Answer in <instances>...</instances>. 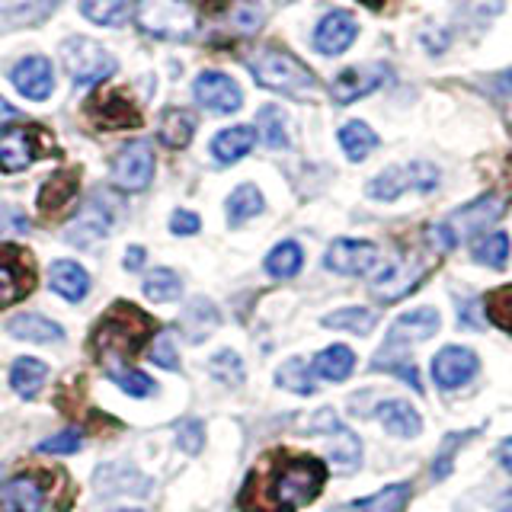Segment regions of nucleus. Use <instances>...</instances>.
Wrapping results in <instances>:
<instances>
[{"label": "nucleus", "instance_id": "obj_1", "mask_svg": "<svg viewBox=\"0 0 512 512\" xmlns=\"http://www.w3.org/2000/svg\"><path fill=\"white\" fill-rule=\"evenodd\" d=\"M327 484L324 461L311 455H276L260 464L247 480L240 509L244 512H295L317 500Z\"/></svg>", "mask_w": 512, "mask_h": 512}, {"label": "nucleus", "instance_id": "obj_2", "mask_svg": "<svg viewBox=\"0 0 512 512\" xmlns=\"http://www.w3.org/2000/svg\"><path fill=\"white\" fill-rule=\"evenodd\" d=\"M436 333H439V311L436 308H420V311L400 314L394 320V327L388 330V336H384L381 349L375 352L372 368H378V372H394L397 378H407L413 391L426 394L423 384H420V375H416V365L410 362L407 352L416 343H423Z\"/></svg>", "mask_w": 512, "mask_h": 512}, {"label": "nucleus", "instance_id": "obj_3", "mask_svg": "<svg viewBox=\"0 0 512 512\" xmlns=\"http://www.w3.org/2000/svg\"><path fill=\"white\" fill-rule=\"evenodd\" d=\"M154 330V320L132 308V304H116L93 330V356L109 368H119L141 349L144 336Z\"/></svg>", "mask_w": 512, "mask_h": 512}, {"label": "nucleus", "instance_id": "obj_4", "mask_svg": "<svg viewBox=\"0 0 512 512\" xmlns=\"http://www.w3.org/2000/svg\"><path fill=\"white\" fill-rule=\"evenodd\" d=\"M503 199L496 196V192H487V196H480L477 202H468L461 205L458 212H452L445 221L432 224L429 228V244L439 247L442 253L455 250L464 237H477L484 228H490V224L503 215Z\"/></svg>", "mask_w": 512, "mask_h": 512}, {"label": "nucleus", "instance_id": "obj_5", "mask_svg": "<svg viewBox=\"0 0 512 512\" xmlns=\"http://www.w3.org/2000/svg\"><path fill=\"white\" fill-rule=\"evenodd\" d=\"M135 23L154 39L186 42L199 29V10L192 0H138Z\"/></svg>", "mask_w": 512, "mask_h": 512}, {"label": "nucleus", "instance_id": "obj_6", "mask_svg": "<svg viewBox=\"0 0 512 512\" xmlns=\"http://www.w3.org/2000/svg\"><path fill=\"white\" fill-rule=\"evenodd\" d=\"M247 64L256 77V84L276 93L298 96L304 90H314L317 84V77L311 74L308 64H301L295 55L282 52V48H260V52L247 58Z\"/></svg>", "mask_w": 512, "mask_h": 512}, {"label": "nucleus", "instance_id": "obj_7", "mask_svg": "<svg viewBox=\"0 0 512 512\" xmlns=\"http://www.w3.org/2000/svg\"><path fill=\"white\" fill-rule=\"evenodd\" d=\"M439 186V170L426 160H410L404 167H388L368 183V196L378 202H394L407 192H432Z\"/></svg>", "mask_w": 512, "mask_h": 512}, {"label": "nucleus", "instance_id": "obj_8", "mask_svg": "<svg viewBox=\"0 0 512 512\" xmlns=\"http://www.w3.org/2000/svg\"><path fill=\"white\" fill-rule=\"evenodd\" d=\"M61 61L77 87L100 84V80H106L116 71V58H112L100 42L84 39V36H74L61 45Z\"/></svg>", "mask_w": 512, "mask_h": 512}, {"label": "nucleus", "instance_id": "obj_9", "mask_svg": "<svg viewBox=\"0 0 512 512\" xmlns=\"http://www.w3.org/2000/svg\"><path fill=\"white\" fill-rule=\"evenodd\" d=\"M45 132L39 125H10L0 128V170L4 173H20L32 160L45 154Z\"/></svg>", "mask_w": 512, "mask_h": 512}, {"label": "nucleus", "instance_id": "obj_10", "mask_svg": "<svg viewBox=\"0 0 512 512\" xmlns=\"http://www.w3.org/2000/svg\"><path fill=\"white\" fill-rule=\"evenodd\" d=\"M112 183L125 192H141L154 180V151L148 141H128L122 151L112 157Z\"/></svg>", "mask_w": 512, "mask_h": 512}, {"label": "nucleus", "instance_id": "obj_11", "mask_svg": "<svg viewBox=\"0 0 512 512\" xmlns=\"http://www.w3.org/2000/svg\"><path fill=\"white\" fill-rule=\"evenodd\" d=\"M324 266L336 276H365V272H372L378 266V247L372 240H356V237H340L333 240L327 256H324Z\"/></svg>", "mask_w": 512, "mask_h": 512}, {"label": "nucleus", "instance_id": "obj_12", "mask_svg": "<svg viewBox=\"0 0 512 512\" xmlns=\"http://www.w3.org/2000/svg\"><path fill=\"white\" fill-rule=\"evenodd\" d=\"M423 276H426L423 260H391L375 272L372 295L378 301H397V298L410 295L413 288L423 282Z\"/></svg>", "mask_w": 512, "mask_h": 512}, {"label": "nucleus", "instance_id": "obj_13", "mask_svg": "<svg viewBox=\"0 0 512 512\" xmlns=\"http://www.w3.org/2000/svg\"><path fill=\"white\" fill-rule=\"evenodd\" d=\"M112 221H116V208H112V202L103 196V192H93V196L84 202V208H80V215L68 224L64 237H68L71 244L84 247V244H93V240L106 237Z\"/></svg>", "mask_w": 512, "mask_h": 512}, {"label": "nucleus", "instance_id": "obj_14", "mask_svg": "<svg viewBox=\"0 0 512 512\" xmlns=\"http://www.w3.org/2000/svg\"><path fill=\"white\" fill-rule=\"evenodd\" d=\"M477 365H480L477 352H471L468 346H445L436 352L429 372H432V381H436L442 391H455L477 375Z\"/></svg>", "mask_w": 512, "mask_h": 512}, {"label": "nucleus", "instance_id": "obj_15", "mask_svg": "<svg viewBox=\"0 0 512 512\" xmlns=\"http://www.w3.org/2000/svg\"><path fill=\"white\" fill-rule=\"evenodd\" d=\"M388 77H391L388 64H365V68H349V71H343L330 84V96L340 106L356 103V100H362V96L375 93Z\"/></svg>", "mask_w": 512, "mask_h": 512}, {"label": "nucleus", "instance_id": "obj_16", "mask_svg": "<svg viewBox=\"0 0 512 512\" xmlns=\"http://www.w3.org/2000/svg\"><path fill=\"white\" fill-rule=\"evenodd\" d=\"M32 285H36V272L26 263V256L13 247H0V308L26 298Z\"/></svg>", "mask_w": 512, "mask_h": 512}, {"label": "nucleus", "instance_id": "obj_17", "mask_svg": "<svg viewBox=\"0 0 512 512\" xmlns=\"http://www.w3.org/2000/svg\"><path fill=\"white\" fill-rule=\"evenodd\" d=\"M87 116L93 119V125L100 128H138L141 125V112L135 109L132 100H125V93L119 90H103L96 93L90 106H87Z\"/></svg>", "mask_w": 512, "mask_h": 512}, {"label": "nucleus", "instance_id": "obj_18", "mask_svg": "<svg viewBox=\"0 0 512 512\" xmlns=\"http://www.w3.org/2000/svg\"><path fill=\"white\" fill-rule=\"evenodd\" d=\"M192 93H196V100L205 109H212V112H237L240 103H244V93H240V87L234 84L228 74H221V71L199 74Z\"/></svg>", "mask_w": 512, "mask_h": 512}, {"label": "nucleus", "instance_id": "obj_19", "mask_svg": "<svg viewBox=\"0 0 512 512\" xmlns=\"http://www.w3.org/2000/svg\"><path fill=\"white\" fill-rule=\"evenodd\" d=\"M356 36H359L356 16L346 13V10H333L314 29V45H317L320 55H343L346 48L356 42Z\"/></svg>", "mask_w": 512, "mask_h": 512}, {"label": "nucleus", "instance_id": "obj_20", "mask_svg": "<svg viewBox=\"0 0 512 512\" xmlns=\"http://www.w3.org/2000/svg\"><path fill=\"white\" fill-rule=\"evenodd\" d=\"M13 87L20 90L26 100H48L55 90V74H52V64L42 55H29L13 68L10 74Z\"/></svg>", "mask_w": 512, "mask_h": 512}, {"label": "nucleus", "instance_id": "obj_21", "mask_svg": "<svg viewBox=\"0 0 512 512\" xmlns=\"http://www.w3.org/2000/svg\"><path fill=\"white\" fill-rule=\"evenodd\" d=\"M375 416H378V423L391 432V436L397 439H416L423 432V416L416 413L407 400H381V404L375 407Z\"/></svg>", "mask_w": 512, "mask_h": 512}, {"label": "nucleus", "instance_id": "obj_22", "mask_svg": "<svg viewBox=\"0 0 512 512\" xmlns=\"http://www.w3.org/2000/svg\"><path fill=\"white\" fill-rule=\"evenodd\" d=\"M45 506V480L39 477H13L4 487V512H39Z\"/></svg>", "mask_w": 512, "mask_h": 512}, {"label": "nucleus", "instance_id": "obj_23", "mask_svg": "<svg viewBox=\"0 0 512 512\" xmlns=\"http://www.w3.org/2000/svg\"><path fill=\"white\" fill-rule=\"evenodd\" d=\"M77 189H80L77 170H61L55 176H48L42 192H39V212H45V215L64 212V208L71 205V199L77 196Z\"/></svg>", "mask_w": 512, "mask_h": 512}, {"label": "nucleus", "instance_id": "obj_24", "mask_svg": "<svg viewBox=\"0 0 512 512\" xmlns=\"http://www.w3.org/2000/svg\"><path fill=\"white\" fill-rule=\"evenodd\" d=\"M7 333L23 343H55L64 336V330L55 320H48L42 314H16L13 320H7Z\"/></svg>", "mask_w": 512, "mask_h": 512}, {"label": "nucleus", "instance_id": "obj_25", "mask_svg": "<svg viewBox=\"0 0 512 512\" xmlns=\"http://www.w3.org/2000/svg\"><path fill=\"white\" fill-rule=\"evenodd\" d=\"M253 144H256V132L250 125L224 128V132H218L212 141V157L218 164H237L240 157L253 151Z\"/></svg>", "mask_w": 512, "mask_h": 512}, {"label": "nucleus", "instance_id": "obj_26", "mask_svg": "<svg viewBox=\"0 0 512 512\" xmlns=\"http://www.w3.org/2000/svg\"><path fill=\"white\" fill-rule=\"evenodd\" d=\"M311 372L324 381H346L352 372H356V352H352L349 346H340V343L320 349L314 356Z\"/></svg>", "mask_w": 512, "mask_h": 512}, {"label": "nucleus", "instance_id": "obj_27", "mask_svg": "<svg viewBox=\"0 0 512 512\" xmlns=\"http://www.w3.org/2000/svg\"><path fill=\"white\" fill-rule=\"evenodd\" d=\"M221 26L234 36H253L263 26V7L256 0H228L221 7Z\"/></svg>", "mask_w": 512, "mask_h": 512}, {"label": "nucleus", "instance_id": "obj_28", "mask_svg": "<svg viewBox=\"0 0 512 512\" xmlns=\"http://www.w3.org/2000/svg\"><path fill=\"white\" fill-rule=\"evenodd\" d=\"M48 279H52V288L68 301H80L90 292V276L84 272V266H77L71 260H58L48 269Z\"/></svg>", "mask_w": 512, "mask_h": 512}, {"label": "nucleus", "instance_id": "obj_29", "mask_svg": "<svg viewBox=\"0 0 512 512\" xmlns=\"http://www.w3.org/2000/svg\"><path fill=\"white\" fill-rule=\"evenodd\" d=\"M192 135H196V119H192V112L173 106L160 116V141H164L167 148H173V151L186 148Z\"/></svg>", "mask_w": 512, "mask_h": 512}, {"label": "nucleus", "instance_id": "obj_30", "mask_svg": "<svg viewBox=\"0 0 512 512\" xmlns=\"http://www.w3.org/2000/svg\"><path fill=\"white\" fill-rule=\"evenodd\" d=\"M327 458L343 471H356L359 461H362V442L356 432H349L346 426L333 429L330 432V442H327Z\"/></svg>", "mask_w": 512, "mask_h": 512}, {"label": "nucleus", "instance_id": "obj_31", "mask_svg": "<svg viewBox=\"0 0 512 512\" xmlns=\"http://www.w3.org/2000/svg\"><path fill=\"white\" fill-rule=\"evenodd\" d=\"M410 503V484H391L372 496H362V500L352 503L356 512H404Z\"/></svg>", "mask_w": 512, "mask_h": 512}, {"label": "nucleus", "instance_id": "obj_32", "mask_svg": "<svg viewBox=\"0 0 512 512\" xmlns=\"http://www.w3.org/2000/svg\"><path fill=\"white\" fill-rule=\"evenodd\" d=\"M301 263H304V250L295 244V240H282L269 250L266 256V272L272 279H292L301 272Z\"/></svg>", "mask_w": 512, "mask_h": 512}, {"label": "nucleus", "instance_id": "obj_33", "mask_svg": "<svg viewBox=\"0 0 512 512\" xmlns=\"http://www.w3.org/2000/svg\"><path fill=\"white\" fill-rule=\"evenodd\" d=\"M327 330H346V333H359V336H368L378 324V314L372 308H340L327 314L320 320Z\"/></svg>", "mask_w": 512, "mask_h": 512}, {"label": "nucleus", "instance_id": "obj_34", "mask_svg": "<svg viewBox=\"0 0 512 512\" xmlns=\"http://www.w3.org/2000/svg\"><path fill=\"white\" fill-rule=\"evenodd\" d=\"M340 144H343V151H346L349 160L362 164V160L378 148V135L365 122H346L340 128Z\"/></svg>", "mask_w": 512, "mask_h": 512}, {"label": "nucleus", "instance_id": "obj_35", "mask_svg": "<svg viewBox=\"0 0 512 512\" xmlns=\"http://www.w3.org/2000/svg\"><path fill=\"white\" fill-rule=\"evenodd\" d=\"M180 327H183V333L189 336L192 343H202L208 333H212L215 327H218V314H215V308L208 301H192L189 308L183 311V320H180Z\"/></svg>", "mask_w": 512, "mask_h": 512}, {"label": "nucleus", "instance_id": "obj_36", "mask_svg": "<svg viewBox=\"0 0 512 512\" xmlns=\"http://www.w3.org/2000/svg\"><path fill=\"white\" fill-rule=\"evenodd\" d=\"M263 192L256 189L253 183H244V186H237L231 196H228V221L231 224H244L250 218H256L263 212Z\"/></svg>", "mask_w": 512, "mask_h": 512}, {"label": "nucleus", "instance_id": "obj_37", "mask_svg": "<svg viewBox=\"0 0 512 512\" xmlns=\"http://www.w3.org/2000/svg\"><path fill=\"white\" fill-rule=\"evenodd\" d=\"M48 378V368L39 359H16L10 368V384L20 397H32Z\"/></svg>", "mask_w": 512, "mask_h": 512}, {"label": "nucleus", "instance_id": "obj_38", "mask_svg": "<svg viewBox=\"0 0 512 512\" xmlns=\"http://www.w3.org/2000/svg\"><path fill=\"white\" fill-rule=\"evenodd\" d=\"M276 384H279L282 391H292V394H301V397H311L317 391L311 365H304L301 359L282 362L279 372H276Z\"/></svg>", "mask_w": 512, "mask_h": 512}, {"label": "nucleus", "instance_id": "obj_39", "mask_svg": "<svg viewBox=\"0 0 512 512\" xmlns=\"http://www.w3.org/2000/svg\"><path fill=\"white\" fill-rule=\"evenodd\" d=\"M474 260L484 263L490 269H503L506 260H509V234L506 231H493V234H484L474 244Z\"/></svg>", "mask_w": 512, "mask_h": 512}, {"label": "nucleus", "instance_id": "obj_40", "mask_svg": "<svg viewBox=\"0 0 512 512\" xmlns=\"http://www.w3.org/2000/svg\"><path fill=\"white\" fill-rule=\"evenodd\" d=\"M144 295H148L151 301H160V304H167V301H176L183 292V282L180 276H176L173 269H151L148 272V279H144Z\"/></svg>", "mask_w": 512, "mask_h": 512}, {"label": "nucleus", "instance_id": "obj_41", "mask_svg": "<svg viewBox=\"0 0 512 512\" xmlns=\"http://www.w3.org/2000/svg\"><path fill=\"white\" fill-rule=\"evenodd\" d=\"M80 13L87 16L90 23L100 26H119L125 20V0H80Z\"/></svg>", "mask_w": 512, "mask_h": 512}, {"label": "nucleus", "instance_id": "obj_42", "mask_svg": "<svg viewBox=\"0 0 512 512\" xmlns=\"http://www.w3.org/2000/svg\"><path fill=\"white\" fill-rule=\"evenodd\" d=\"M109 381L116 384V388H122L125 394L132 397H148L154 391V378L138 372L135 365H119V368H109Z\"/></svg>", "mask_w": 512, "mask_h": 512}, {"label": "nucleus", "instance_id": "obj_43", "mask_svg": "<svg viewBox=\"0 0 512 512\" xmlns=\"http://www.w3.org/2000/svg\"><path fill=\"white\" fill-rule=\"evenodd\" d=\"M208 372L221 384H228V388H237V384L244 381V362H240L234 349H221L212 356V362H208Z\"/></svg>", "mask_w": 512, "mask_h": 512}, {"label": "nucleus", "instance_id": "obj_44", "mask_svg": "<svg viewBox=\"0 0 512 512\" xmlns=\"http://www.w3.org/2000/svg\"><path fill=\"white\" fill-rule=\"evenodd\" d=\"M260 135L269 148H285L288 132H285V116L279 106H263L260 109Z\"/></svg>", "mask_w": 512, "mask_h": 512}, {"label": "nucleus", "instance_id": "obj_45", "mask_svg": "<svg viewBox=\"0 0 512 512\" xmlns=\"http://www.w3.org/2000/svg\"><path fill=\"white\" fill-rule=\"evenodd\" d=\"M55 4H58V0H13V7L7 10V16H10L13 23L29 26V23L45 20Z\"/></svg>", "mask_w": 512, "mask_h": 512}, {"label": "nucleus", "instance_id": "obj_46", "mask_svg": "<svg viewBox=\"0 0 512 512\" xmlns=\"http://www.w3.org/2000/svg\"><path fill=\"white\" fill-rule=\"evenodd\" d=\"M487 314H490V320L496 327L512 336V285L503 288V292H493L487 298Z\"/></svg>", "mask_w": 512, "mask_h": 512}, {"label": "nucleus", "instance_id": "obj_47", "mask_svg": "<svg viewBox=\"0 0 512 512\" xmlns=\"http://www.w3.org/2000/svg\"><path fill=\"white\" fill-rule=\"evenodd\" d=\"M468 436H474V432H455V436H448L445 439V445H442V452L436 455V461H432V477L436 480H442L448 471H452V461H455V452L461 448V442L468 439Z\"/></svg>", "mask_w": 512, "mask_h": 512}, {"label": "nucleus", "instance_id": "obj_48", "mask_svg": "<svg viewBox=\"0 0 512 512\" xmlns=\"http://www.w3.org/2000/svg\"><path fill=\"white\" fill-rule=\"evenodd\" d=\"M80 442H84V436H80L77 429H64V432H58V436L39 442V452H45V455H74L80 448Z\"/></svg>", "mask_w": 512, "mask_h": 512}, {"label": "nucleus", "instance_id": "obj_49", "mask_svg": "<svg viewBox=\"0 0 512 512\" xmlns=\"http://www.w3.org/2000/svg\"><path fill=\"white\" fill-rule=\"evenodd\" d=\"M176 442H180L183 452L199 455V452H202V442H205V429H202V423H199V420H186V423H180V426H176Z\"/></svg>", "mask_w": 512, "mask_h": 512}, {"label": "nucleus", "instance_id": "obj_50", "mask_svg": "<svg viewBox=\"0 0 512 512\" xmlns=\"http://www.w3.org/2000/svg\"><path fill=\"white\" fill-rule=\"evenodd\" d=\"M32 221L13 205H0V234H26Z\"/></svg>", "mask_w": 512, "mask_h": 512}, {"label": "nucleus", "instance_id": "obj_51", "mask_svg": "<svg viewBox=\"0 0 512 512\" xmlns=\"http://www.w3.org/2000/svg\"><path fill=\"white\" fill-rule=\"evenodd\" d=\"M151 362H157L160 368H176V365H180L170 333H160L157 340H154V346H151Z\"/></svg>", "mask_w": 512, "mask_h": 512}, {"label": "nucleus", "instance_id": "obj_52", "mask_svg": "<svg viewBox=\"0 0 512 512\" xmlns=\"http://www.w3.org/2000/svg\"><path fill=\"white\" fill-rule=\"evenodd\" d=\"M199 215L196 212H173V218H170V231L173 234H180V237H186V234H196L199 231Z\"/></svg>", "mask_w": 512, "mask_h": 512}, {"label": "nucleus", "instance_id": "obj_53", "mask_svg": "<svg viewBox=\"0 0 512 512\" xmlns=\"http://www.w3.org/2000/svg\"><path fill=\"white\" fill-rule=\"evenodd\" d=\"M343 423L336 420V413L330 410V407H324V410H317L314 413V420L308 423V432H333V429H340Z\"/></svg>", "mask_w": 512, "mask_h": 512}, {"label": "nucleus", "instance_id": "obj_54", "mask_svg": "<svg viewBox=\"0 0 512 512\" xmlns=\"http://www.w3.org/2000/svg\"><path fill=\"white\" fill-rule=\"evenodd\" d=\"M496 461L503 464V471H509V474H512V436H509V439H503V445L496 448Z\"/></svg>", "mask_w": 512, "mask_h": 512}, {"label": "nucleus", "instance_id": "obj_55", "mask_svg": "<svg viewBox=\"0 0 512 512\" xmlns=\"http://www.w3.org/2000/svg\"><path fill=\"white\" fill-rule=\"evenodd\" d=\"M144 266V250L141 247H128L125 253V269H141Z\"/></svg>", "mask_w": 512, "mask_h": 512}, {"label": "nucleus", "instance_id": "obj_56", "mask_svg": "<svg viewBox=\"0 0 512 512\" xmlns=\"http://www.w3.org/2000/svg\"><path fill=\"white\" fill-rule=\"evenodd\" d=\"M10 116H16V109L4 100V96H0V122H4V119H10Z\"/></svg>", "mask_w": 512, "mask_h": 512}, {"label": "nucleus", "instance_id": "obj_57", "mask_svg": "<svg viewBox=\"0 0 512 512\" xmlns=\"http://www.w3.org/2000/svg\"><path fill=\"white\" fill-rule=\"evenodd\" d=\"M500 87H503L506 93H512V68H509V71H503V77H500Z\"/></svg>", "mask_w": 512, "mask_h": 512}, {"label": "nucleus", "instance_id": "obj_58", "mask_svg": "<svg viewBox=\"0 0 512 512\" xmlns=\"http://www.w3.org/2000/svg\"><path fill=\"white\" fill-rule=\"evenodd\" d=\"M362 4H368V7H381V0H362Z\"/></svg>", "mask_w": 512, "mask_h": 512}, {"label": "nucleus", "instance_id": "obj_59", "mask_svg": "<svg viewBox=\"0 0 512 512\" xmlns=\"http://www.w3.org/2000/svg\"><path fill=\"white\" fill-rule=\"evenodd\" d=\"M119 512H138V509H119Z\"/></svg>", "mask_w": 512, "mask_h": 512}, {"label": "nucleus", "instance_id": "obj_60", "mask_svg": "<svg viewBox=\"0 0 512 512\" xmlns=\"http://www.w3.org/2000/svg\"><path fill=\"white\" fill-rule=\"evenodd\" d=\"M0 480H4V468H0Z\"/></svg>", "mask_w": 512, "mask_h": 512}]
</instances>
